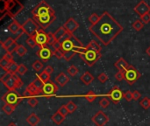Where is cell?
I'll list each match as a JSON object with an SVG mask.
<instances>
[{
	"mask_svg": "<svg viewBox=\"0 0 150 126\" xmlns=\"http://www.w3.org/2000/svg\"><path fill=\"white\" fill-rule=\"evenodd\" d=\"M123 29L124 27L108 11H105L99 20L89 28L90 32L104 46L111 44L122 32Z\"/></svg>",
	"mask_w": 150,
	"mask_h": 126,
	"instance_id": "6da1fadb",
	"label": "cell"
},
{
	"mask_svg": "<svg viewBox=\"0 0 150 126\" xmlns=\"http://www.w3.org/2000/svg\"><path fill=\"white\" fill-rule=\"evenodd\" d=\"M62 43V50L64 52H68V51H74L76 53H81L84 47L83 45L82 44V42L76 38L73 34H70L66 39H64Z\"/></svg>",
	"mask_w": 150,
	"mask_h": 126,
	"instance_id": "7a4b0ae2",
	"label": "cell"
},
{
	"mask_svg": "<svg viewBox=\"0 0 150 126\" xmlns=\"http://www.w3.org/2000/svg\"><path fill=\"white\" fill-rule=\"evenodd\" d=\"M81 59L89 66V67H92L95 65V63L101 58L102 54L101 52H98L96 50L91 49L87 46L84 47L83 51L79 53Z\"/></svg>",
	"mask_w": 150,
	"mask_h": 126,
	"instance_id": "3957f363",
	"label": "cell"
},
{
	"mask_svg": "<svg viewBox=\"0 0 150 126\" xmlns=\"http://www.w3.org/2000/svg\"><path fill=\"white\" fill-rule=\"evenodd\" d=\"M23 9L24 5L18 0H6L5 11L9 17H16Z\"/></svg>",
	"mask_w": 150,
	"mask_h": 126,
	"instance_id": "277c9868",
	"label": "cell"
},
{
	"mask_svg": "<svg viewBox=\"0 0 150 126\" xmlns=\"http://www.w3.org/2000/svg\"><path fill=\"white\" fill-rule=\"evenodd\" d=\"M54 13V11L51 8L49 4H47L46 1H41L40 2L33 10H32V14L33 17H41L44 15Z\"/></svg>",
	"mask_w": 150,
	"mask_h": 126,
	"instance_id": "5b68a950",
	"label": "cell"
},
{
	"mask_svg": "<svg viewBox=\"0 0 150 126\" xmlns=\"http://www.w3.org/2000/svg\"><path fill=\"white\" fill-rule=\"evenodd\" d=\"M123 73H124V78L129 85H133L142 77V75L138 71V69L131 65H129V67Z\"/></svg>",
	"mask_w": 150,
	"mask_h": 126,
	"instance_id": "8992f818",
	"label": "cell"
},
{
	"mask_svg": "<svg viewBox=\"0 0 150 126\" xmlns=\"http://www.w3.org/2000/svg\"><path fill=\"white\" fill-rule=\"evenodd\" d=\"M22 29L28 37H33L40 27L33 18H28L22 24Z\"/></svg>",
	"mask_w": 150,
	"mask_h": 126,
	"instance_id": "52a82bcc",
	"label": "cell"
},
{
	"mask_svg": "<svg viewBox=\"0 0 150 126\" xmlns=\"http://www.w3.org/2000/svg\"><path fill=\"white\" fill-rule=\"evenodd\" d=\"M22 99V96L16 91H8L2 96V100L6 104H11L15 107L21 102Z\"/></svg>",
	"mask_w": 150,
	"mask_h": 126,
	"instance_id": "ba28073f",
	"label": "cell"
},
{
	"mask_svg": "<svg viewBox=\"0 0 150 126\" xmlns=\"http://www.w3.org/2000/svg\"><path fill=\"white\" fill-rule=\"evenodd\" d=\"M33 18L37 22V24L40 25V28L45 30L51 24H53V22L55 20V14L51 13V14L44 15L41 17H33Z\"/></svg>",
	"mask_w": 150,
	"mask_h": 126,
	"instance_id": "9c48e42d",
	"label": "cell"
},
{
	"mask_svg": "<svg viewBox=\"0 0 150 126\" xmlns=\"http://www.w3.org/2000/svg\"><path fill=\"white\" fill-rule=\"evenodd\" d=\"M23 85V82L21 81L20 77L17 75V74L12 75V76L4 83V86L7 88L9 91H15L16 89H19Z\"/></svg>",
	"mask_w": 150,
	"mask_h": 126,
	"instance_id": "30bf717a",
	"label": "cell"
},
{
	"mask_svg": "<svg viewBox=\"0 0 150 126\" xmlns=\"http://www.w3.org/2000/svg\"><path fill=\"white\" fill-rule=\"evenodd\" d=\"M33 38L34 39L37 46H39L40 48L47 46V33L44 31V29L40 28Z\"/></svg>",
	"mask_w": 150,
	"mask_h": 126,
	"instance_id": "8fae6325",
	"label": "cell"
},
{
	"mask_svg": "<svg viewBox=\"0 0 150 126\" xmlns=\"http://www.w3.org/2000/svg\"><path fill=\"white\" fill-rule=\"evenodd\" d=\"M108 97L114 103H119L122 98H124V93L118 86H114L108 93Z\"/></svg>",
	"mask_w": 150,
	"mask_h": 126,
	"instance_id": "7c38bea8",
	"label": "cell"
},
{
	"mask_svg": "<svg viewBox=\"0 0 150 126\" xmlns=\"http://www.w3.org/2000/svg\"><path fill=\"white\" fill-rule=\"evenodd\" d=\"M92 122L98 126H105L109 122V117L103 112L102 111H98L92 118Z\"/></svg>",
	"mask_w": 150,
	"mask_h": 126,
	"instance_id": "4fadbf2b",
	"label": "cell"
},
{
	"mask_svg": "<svg viewBox=\"0 0 150 126\" xmlns=\"http://www.w3.org/2000/svg\"><path fill=\"white\" fill-rule=\"evenodd\" d=\"M58 89H59L58 86L54 82L48 81V82L44 83V86L42 88V91L41 92H42V94L44 96H53V95L56 94Z\"/></svg>",
	"mask_w": 150,
	"mask_h": 126,
	"instance_id": "5bb4252c",
	"label": "cell"
},
{
	"mask_svg": "<svg viewBox=\"0 0 150 126\" xmlns=\"http://www.w3.org/2000/svg\"><path fill=\"white\" fill-rule=\"evenodd\" d=\"M37 56L42 61H47L53 55V52L52 50L48 47V46H45V47H41L40 48L37 53H36Z\"/></svg>",
	"mask_w": 150,
	"mask_h": 126,
	"instance_id": "9a60e30c",
	"label": "cell"
},
{
	"mask_svg": "<svg viewBox=\"0 0 150 126\" xmlns=\"http://www.w3.org/2000/svg\"><path fill=\"white\" fill-rule=\"evenodd\" d=\"M63 26H64V28L67 30V32L69 34H73L79 28V24H78V22L74 18H69L65 22Z\"/></svg>",
	"mask_w": 150,
	"mask_h": 126,
	"instance_id": "2e32d148",
	"label": "cell"
},
{
	"mask_svg": "<svg viewBox=\"0 0 150 126\" xmlns=\"http://www.w3.org/2000/svg\"><path fill=\"white\" fill-rule=\"evenodd\" d=\"M134 11H135L140 17H142V15L150 12V6L145 2V1H144V0H142V1L134 7Z\"/></svg>",
	"mask_w": 150,
	"mask_h": 126,
	"instance_id": "e0dca14e",
	"label": "cell"
},
{
	"mask_svg": "<svg viewBox=\"0 0 150 126\" xmlns=\"http://www.w3.org/2000/svg\"><path fill=\"white\" fill-rule=\"evenodd\" d=\"M14 61H13V55L12 53H5V54L4 56H2L1 60H0V66L1 68L6 71L7 68L11 65V63Z\"/></svg>",
	"mask_w": 150,
	"mask_h": 126,
	"instance_id": "ac0fdd59",
	"label": "cell"
},
{
	"mask_svg": "<svg viewBox=\"0 0 150 126\" xmlns=\"http://www.w3.org/2000/svg\"><path fill=\"white\" fill-rule=\"evenodd\" d=\"M54 34L55 39H56L57 41H60V42H62L64 39H66L70 35V34L67 32V30L64 28V26L59 27Z\"/></svg>",
	"mask_w": 150,
	"mask_h": 126,
	"instance_id": "d6986e66",
	"label": "cell"
},
{
	"mask_svg": "<svg viewBox=\"0 0 150 126\" xmlns=\"http://www.w3.org/2000/svg\"><path fill=\"white\" fill-rule=\"evenodd\" d=\"M40 92H41L38 88L35 87V85L33 84V82L30 83L26 89H25V94H24V96H37L40 94Z\"/></svg>",
	"mask_w": 150,
	"mask_h": 126,
	"instance_id": "ffe728a7",
	"label": "cell"
},
{
	"mask_svg": "<svg viewBox=\"0 0 150 126\" xmlns=\"http://www.w3.org/2000/svg\"><path fill=\"white\" fill-rule=\"evenodd\" d=\"M55 82L56 83L61 86V87H64L69 82V77L63 72H61L56 77H55Z\"/></svg>",
	"mask_w": 150,
	"mask_h": 126,
	"instance_id": "44dd1931",
	"label": "cell"
},
{
	"mask_svg": "<svg viewBox=\"0 0 150 126\" xmlns=\"http://www.w3.org/2000/svg\"><path fill=\"white\" fill-rule=\"evenodd\" d=\"M22 29V25H20L17 20H13L10 25H9V26H8V30L11 32V33H13V34H17L20 30Z\"/></svg>",
	"mask_w": 150,
	"mask_h": 126,
	"instance_id": "7402d4cb",
	"label": "cell"
},
{
	"mask_svg": "<svg viewBox=\"0 0 150 126\" xmlns=\"http://www.w3.org/2000/svg\"><path fill=\"white\" fill-rule=\"evenodd\" d=\"M114 66L117 68V69H118L119 71L124 72V71L129 67V64H128L123 58H120V59L114 63Z\"/></svg>",
	"mask_w": 150,
	"mask_h": 126,
	"instance_id": "603a6c76",
	"label": "cell"
},
{
	"mask_svg": "<svg viewBox=\"0 0 150 126\" xmlns=\"http://www.w3.org/2000/svg\"><path fill=\"white\" fill-rule=\"evenodd\" d=\"M94 76L89 72V71H86L81 77H80V80L81 82L85 84V85H90L93 81H94Z\"/></svg>",
	"mask_w": 150,
	"mask_h": 126,
	"instance_id": "cb8c5ba5",
	"label": "cell"
},
{
	"mask_svg": "<svg viewBox=\"0 0 150 126\" xmlns=\"http://www.w3.org/2000/svg\"><path fill=\"white\" fill-rule=\"evenodd\" d=\"M40 118L35 114V113H32L27 118H26V122L31 126H36L40 123Z\"/></svg>",
	"mask_w": 150,
	"mask_h": 126,
	"instance_id": "d4e9b609",
	"label": "cell"
},
{
	"mask_svg": "<svg viewBox=\"0 0 150 126\" xmlns=\"http://www.w3.org/2000/svg\"><path fill=\"white\" fill-rule=\"evenodd\" d=\"M51 119H52V121H53L55 125H61V124L65 120V117L62 116L59 111H57V112H55V113L51 117Z\"/></svg>",
	"mask_w": 150,
	"mask_h": 126,
	"instance_id": "484cf974",
	"label": "cell"
},
{
	"mask_svg": "<svg viewBox=\"0 0 150 126\" xmlns=\"http://www.w3.org/2000/svg\"><path fill=\"white\" fill-rule=\"evenodd\" d=\"M15 41H17L16 39H14L13 38H11V37H9V38H7L6 39V40L5 41H4V42H1V46H2V48L3 49H4L5 50V52L7 51V49L15 42Z\"/></svg>",
	"mask_w": 150,
	"mask_h": 126,
	"instance_id": "4316f807",
	"label": "cell"
},
{
	"mask_svg": "<svg viewBox=\"0 0 150 126\" xmlns=\"http://www.w3.org/2000/svg\"><path fill=\"white\" fill-rule=\"evenodd\" d=\"M15 109H16V107H15V106L11 105V104H6V103L2 107V111H4L7 116L11 115V114L14 112Z\"/></svg>",
	"mask_w": 150,
	"mask_h": 126,
	"instance_id": "83f0119b",
	"label": "cell"
},
{
	"mask_svg": "<svg viewBox=\"0 0 150 126\" xmlns=\"http://www.w3.org/2000/svg\"><path fill=\"white\" fill-rule=\"evenodd\" d=\"M18 65H19V64H17L15 61H12V62L11 63V65L7 68V69H6L5 72H9V73H11V74H12V75L16 74V73L18 72Z\"/></svg>",
	"mask_w": 150,
	"mask_h": 126,
	"instance_id": "f1b7e54d",
	"label": "cell"
},
{
	"mask_svg": "<svg viewBox=\"0 0 150 126\" xmlns=\"http://www.w3.org/2000/svg\"><path fill=\"white\" fill-rule=\"evenodd\" d=\"M26 52H27L26 47H25V46H23L22 44H21V45H18V48H17V50H16V53H17L18 56H20V57H23V56L26 53Z\"/></svg>",
	"mask_w": 150,
	"mask_h": 126,
	"instance_id": "f546056e",
	"label": "cell"
},
{
	"mask_svg": "<svg viewBox=\"0 0 150 126\" xmlns=\"http://www.w3.org/2000/svg\"><path fill=\"white\" fill-rule=\"evenodd\" d=\"M32 68H33V69L34 71L39 72V71H40V70L43 68V63H42L40 61L37 60V61H35L33 63Z\"/></svg>",
	"mask_w": 150,
	"mask_h": 126,
	"instance_id": "4dcf8cb0",
	"label": "cell"
},
{
	"mask_svg": "<svg viewBox=\"0 0 150 126\" xmlns=\"http://www.w3.org/2000/svg\"><path fill=\"white\" fill-rule=\"evenodd\" d=\"M86 46L89 47V48H91V49L96 50V51H98V52H101V46H100L96 41H94V40H91Z\"/></svg>",
	"mask_w": 150,
	"mask_h": 126,
	"instance_id": "1f68e13d",
	"label": "cell"
},
{
	"mask_svg": "<svg viewBox=\"0 0 150 126\" xmlns=\"http://www.w3.org/2000/svg\"><path fill=\"white\" fill-rule=\"evenodd\" d=\"M38 77H39L44 83L47 82H48V81H50V75L47 74L45 70H43L42 73H40V75H38Z\"/></svg>",
	"mask_w": 150,
	"mask_h": 126,
	"instance_id": "d6a6232c",
	"label": "cell"
},
{
	"mask_svg": "<svg viewBox=\"0 0 150 126\" xmlns=\"http://www.w3.org/2000/svg\"><path fill=\"white\" fill-rule=\"evenodd\" d=\"M85 98L88 102L90 103H93L96 99H97V95L92 91V90H90L86 95H85Z\"/></svg>",
	"mask_w": 150,
	"mask_h": 126,
	"instance_id": "836d02e7",
	"label": "cell"
},
{
	"mask_svg": "<svg viewBox=\"0 0 150 126\" xmlns=\"http://www.w3.org/2000/svg\"><path fill=\"white\" fill-rule=\"evenodd\" d=\"M132 26H133V28H134L135 31L139 32V31H141V30L144 27V24H143L142 21H141L140 19H138V20H136V21L134 22V24H133Z\"/></svg>",
	"mask_w": 150,
	"mask_h": 126,
	"instance_id": "e575fe53",
	"label": "cell"
},
{
	"mask_svg": "<svg viewBox=\"0 0 150 126\" xmlns=\"http://www.w3.org/2000/svg\"><path fill=\"white\" fill-rule=\"evenodd\" d=\"M67 72H68V74H69L70 76L74 77V76L76 75V74L79 72V70H78V68H77L75 65H71V66L68 68Z\"/></svg>",
	"mask_w": 150,
	"mask_h": 126,
	"instance_id": "d590c367",
	"label": "cell"
},
{
	"mask_svg": "<svg viewBox=\"0 0 150 126\" xmlns=\"http://www.w3.org/2000/svg\"><path fill=\"white\" fill-rule=\"evenodd\" d=\"M66 107H67V109L69 110V113L75 112V111H76V109H77V105H76L74 102H72V101H69V102L66 104Z\"/></svg>",
	"mask_w": 150,
	"mask_h": 126,
	"instance_id": "8d00e7d4",
	"label": "cell"
},
{
	"mask_svg": "<svg viewBox=\"0 0 150 126\" xmlns=\"http://www.w3.org/2000/svg\"><path fill=\"white\" fill-rule=\"evenodd\" d=\"M140 105L144 109V110H148L150 107V99L148 97H144L141 102H140Z\"/></svg>",
	"mask_w": 150,
	"mask_h": 126,
	"instance_id": "74e56055",
	"label": "cell"
},
{
	"mask_svg": "<svg viewBox=\"0 0 150 126\" xmlns=\"http://www.w3.org/2000/svg\"><path fill=\"white\" fill-rule=\"evenodd\" d=\"M100 18V16H98L97 13H92L90 17H89V22L92 25H95Z\"/></svg>",
	"mask_w": 150,
	"mask_h": 126,
	"instance_id": "f35d334b",
	"label": "cell"
},
{
	"mask_svg": "<svg viewBox=\"0 0 150 126\" xmlns=\"http://www.w3.org/2000/svg\"><path fill=\"white\" fill-rule=\"evenodd\" d=\"M56 41L55 38H54V34L52 32H48L47 33V46H52L53 44Z\"/></svg>",
	"mask_w": 150,
	"mask_h": 126,
	"instance_id": "ab89813d",
	"label": "cell"
},
{
	"mask_svg": "<svg viewBox=\"0 0 150 126\" xmlns=\"http://www.w3.org/2000/svg\"><path fill=\"white\" fill-rule=\"evenodd\" d=\"M53 55L54 57H56L58 60H61L62 58H64V53L62 49H56V50H54L53 52Z\"/></svg>",
	"mask_w": 150,
	"mask_h": 126,
	"instance_id": "60d3db41",
	"label": "cell"
},
{
	"mask_svg": "<svg viewBox=\"0 0 150 126\" xmlns=\"http://www.w3.org/2000/svg\"><path fill=\"white\" fill-rule=\"evenodd\" d=\"M33 82V84L35 85V87L36 88H38L40 91H42V88H43V86H44V82L37 76V78Z\"/></svg>",
	"mask_w": 150,
	"mask_h": 126,
	"instance_id": "b9f144b4",
	"label": "cell"
},
{
	"mask_svg": "<svg viewBox=\"0 0 150 126\" xmlns=\"http://www.w3.org/2000/svg\"><path fill=\"white\" fill-rule=\"evenodd\" d=\"M76 54V52L74 51H68V52H64V59L67 61H69Z\"/></svg>",
	"mask_w": 150,
	"mask_h": 126,
	"instance_id": "7bdbcfd3",
	"label": "cell"
},
{
	"mask_svg": "<svg viewBox=\"0 0 150 126\" xmlns=\"http://www.w3.org/2000/svg\"><path fill=\"white\" fill-rule=\"evenodd\" d=\"M25 43H26V45H28V46H30L32 48H33L37 46V44H36V42L33 37H28L25 40Z\"/></svg>",
	"mask_w": 150,
	"mask_h": 126,
	"instance_id": "ee69618b",
	"label": "cell"
},
{
	"mask_svg": "<svg viewBox=\"0 0 150 126\" xmlns=\"http://www.w3.org/2000/svg\"><path fill=\"white\" fill-rule=\"evenodd\" d=\"M27 71V68L24 65V64H19L18 65V74L19 75H24Z\"/></svg>",
	"mask_w": 150,
	"mask_h": 126,
	"instance_id": "f6af8a7d",
	"label": "cell"
},
{
	"mask_svg": "<svg viewBox=\"0 0 150 126\" xmlns=\"http://www.w3.org/2000/svg\"><path fill=\"white\" fill-rule=\"evenodd\" d=\"M109 79L108 75L105 73H101L98 76V80L101 82V83H105V82H107Z\"/></svg>",
	"mask_w": 150,
	"mask_h": 126,
	"instance_id": "bcb514c9",
	"label": "cell"
},
{
	"mask_svg": "<svg viewBox=\"0 0 150 126\" xmlns=\"http://www.w3.org/2000/svg\"><path fill=\"white\" fill-rule=\"evenodd\" d=\"M99 105L101 106V108L103 109H106L109 105H110V102L107 98H102L99 102Z\"/></svg>",
	"mask_w": 150,
	"mask_h": 126,
	"instance_id": "7dc6e473",
	"label": "cell"
},
{
	"mask_svg": "<svg viewBox=\"0 0 150 126\" xmlns=\"http://www.w3.org/2000/svg\"><path fill=\"white\" fill-rule=\"evenodd\" d=\"M124 99L127 102H131L134 99V96H133V92L131 91H127L126 93H124Z\"/></svg>",
	"mask_w": 150,
	"mask_h": 126,
	"instance_id": "c3c4849f",
	"label": "cell"
},
{
	"mask_svg": "<svg viewBox=\"0 0 150 126\" xmlns=\"http://www.w3.org/2000/svg\"><path fill=\"white\" fill-rule=\"evenodd\" d=\"M57 111H59V112H60L62 116H64V117H66V116L69 113V110L67 109L66 105H62V106L59 108V110H58Z\"/></svg>",
	"mask_w": 150,
	"mask_h": 126,
	"instance_id": "681fc988",
	"label": "cell"
},
{
	"mask_svg": "<svg viewBox=\"0 0 150 126\" xmlns=\"http://www.w3.org/2000/svg\"><path fill=\"white\" fill-rule=\"evenodd\" d=\"M18 44L17 43V41H15L8 49H7V51H6V53H12L13 52H16V50H17V48H18Z\"/></svg>",
	"mask_w": 150,
	"mask_h": 126,
	"instance_id": "f907efd6",
	"label": "cell"
},
{
	"mask_svg": "<svg viewBox=\"0 0 150 126\" xmlns=\"http://www.w3.org/2000/svg\"><path fill=\"white\" fill-rule=\"evenodd\" d=\"M141 20L143 22V24H149L150 22V13H146L141 17Z\"/></svg>",
	"mask_w": 150,
	"mask_h": 126,
	"instance_id": "816d5d0a",
	"label": "cell"
},
{
	"mask_svg": "<svg viewBox=\"0 0 150 126\" xmlns=\"http://www.w3.org/2000/svg\"><path fill=\"white\" fill-rule=\"evenodd\" d=\"M11 76H12V74H11V73H9V72H6V73L1 77V82L4 84Z\"/></svg>",
	"mask_w": 150,
	"mask_h": 126,
	"instance_id": "f5cc1de1",
	"label": "cell"
},
{
	"mask_svg": "<svg viewBox=\"0 0 150 126\" xmlns=\"http://www.w3.org/2000/svg\"><path fill=\"white\" fill-rule=\"evenodd\" d=\"M38 103H39V101L36 99V98H29L28 99V104L32 107V108H34V107H36L37 105H38Z\"/></svg>",
	"mask_w": 150,
	"mask_h": 126,
	"instance_id": "db71d44e",
	"label": "cell"
},
{
	"mask_svg": "<svg viewBox=\"0 0 150 126\" xmlns=\"http://www.w3.org/2000/svg\"><path fill=\"white\" fill-rule=\"evenodd\" d=\"M115 78L119 82H121V81L125 80V78H124V73L121 72V71H119L118 73L115 74Z\"/></svg>",
	"mask_w": 150,
	"mask_h": 126,
	"instance_id": "11a10c76",
	"label": "cell"
},
{
	"mask_svg": "<svg viewBox=\"0 0 150 126\" xmlns=\"http://www.w3.org/2000/svg\"><path fill=\"white\" fill-rule=\"evenodd\" d=\"M133 96H134V101H138V100L141 98V96H142L141 93H140L138 90H134V91L133 92Z\"/></svg>",
	"mask_w": 150,
	"mask_h": 126,
	"instance_id": "9f6ffc18",
	"label": "cell"
},
{
	"mask_svg": "<svg viewBox=\"0 0 150 126\" xmlns=\"http://www.w3.org/2000/svg\"><path fill=\"white\" fill-rule=\"evenodd\" d=\"M52 47L54 48V50H56V49H62V43H61L60 41H57V40H56V41L53 44Z\"/></svg>",
	"mask_w": 150,
	"mask_h": 126,
	"instance_id": "6f0895ef",
	"label": "cell"
},
{
	"mask_svg": "<svg viewBox=\"0 0 150 126\" xmlns=\"http://www.w3.org/2000/svg\"><path fill=\"white\" fill-rule=\"evenodd\" d=\"M47 74H49L50 75L54 73V68L52 67V66H50V65H48V66H47L46 67V68L44 69Z\"/></svg>",
	"mask_w": 150,
	"mask_h": 126,
	"instance_id": "680465c9",
	"label": "cell"
},
{
	"mask_svg": "<svg viewBox=\"0 0 150 126\" xmlns=\"http://www.w3.org/2000/svg\"><path fill=\"white\" fill-rule=\"evenodd\" d=\"M146 53H147V54H148V55L150 57V46L148 47V49L146 50Z\"/></svg>",
	"mask_w": 150,
	"mask_h": 126,
	"instance_id": "91938a15",
	"label": "cell"
},
{
	"mask_svg": "<svg viewBox=\"0 0 150 126\" xmlns=\"http://www.w3.org/2000/svg\"><path fill=\"white\" fill-rule=\"evenodd\" d=\"M8 126H17V125L14 124V123H10V124L8 125Z\"/></svg>",
	"mask_w": 150,
	"mask_h": 126,
	"instance_id": "94428289",
	"label": "cell"
}]
</instances>
